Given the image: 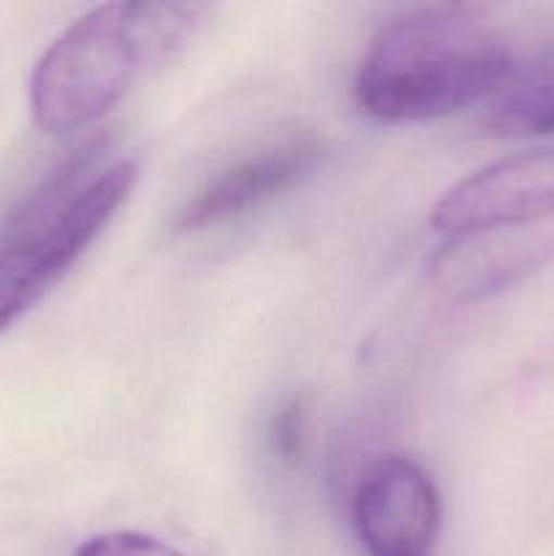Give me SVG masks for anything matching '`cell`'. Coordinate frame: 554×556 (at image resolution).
I'll list each match as a JSON object with an SVG mask.
<instances>
[{"label":"cell","mask_w":554,"mask_h":556,"mask_svg":"<svg viewBox=\"0 0 554 556\" xmlns=\"http://www.w3.org/2000/svg\"><path fill=\"white\" fill-rule=\"evenodd\" d=\"M440 494L407 456H383L353 492V527L369 556H429L440 532Z\"/></svg>","instance_id":"obj_5"},{"label":"cell","mask_w":554,"mask_h":556,"mask_svg":"<svg viewBox=\"0 0 554 556\" xmlns=\"http://www.w3.org/2000/svg\"><path fill=\"white\" fill-rule=\"evenodd\" d=\"M139 179V163L65 161L0 237V334L76 264Z\"/></svg>","instance_id":"obj_3"},{"label":"cell","mask_w":554,"mask_h":556,"mask_svg":"<svg viewBox=\"0 0 554 556\" xmlns=\"http://www.w3.org/2000/svg\"><path fill=\"white\" fill-rule=\"evenodd\" d=\"M543 220H554V147L478 168L432 210V226L449 237H481Z\"/></svg>","instance_id":"obj_4"},{"label":"cell","mask_w":554,"mask_h":556,"mask_svg":"<svg viewBox=\"0 0 554 556\" xmlns=\"http://www.w3.org/2000/svg\"><path fill=\"white\" fill-rule=\"evenodd\" d=\"M505 114L521 136L554 134V47L519 65L505 92Z\"/></svg>","instance_id":"obj_7"},{"label":"cell","mask_w":554,"mask_h":556,"mask_svg":"<svg viewBox=\"0 0 554 556\" xmlns=\"http://www.w3.org/2000/svg\"><path fill=\"white\" fill-rule=\"evenodd\" d=\"M511 68L508 47L481 14L429 5L375 33L353 92L358 109L378 123H424L492 98Z\"/></svg>","instance_id":"obj_1"},{"label":"cell","mask_w":554,"mask_h":556,"mask_svg":"<svg viewBox=\"0 0 554 556\" xmlns=\"http://www.w3.org/2000/svg\"><path fill=\"white\" fill-rule=\"evenodd\" d=\"M204 5L106 3L65 27L30 79L38 128L68 136L106 117L150 68L166 63L193 38Z\"/></svg>","instance_id":"obj_2"},{"label":"cell","mask_w":554,"mask_h":556,"mask_svg":"<svg viewBox=\"0 0 554 556\" xmlns=\"http://www.w3.org/2000/svg\"><path fill=\"white\" fill-rule=\"evenodd\" d=\"M324 155L313 134H297L228 163L185 199L174 217L179 233H196L234 220L307 177Z\"/></svg>","instance_id":"obj_6"},{"label":"cell","mask_w":554,"mask_h":556,"mask_svg":"<svg viewBox=\"0 0 554 556\" xmlns=\"http://www.w3.org/2000/svg\"><path fill=\"white\" fill-rule=\"evenodd\" d=\"M304 432H307V413L302 400H291L275 413L269 429L272 451L286 465H297L304 451Z\"/></svg>","instance_id":"obj_9"},{"label":"cell","mask_w":554,"mask_h":556,"mask_svg":"<svg viewBox=\"0 0 554 556\" xmlns=\"http://www.w3.org/2000/svg\"><path fill=\"white\" fill-rule=\"evenodd\" d=\"M71 556H185L168 543L141 532H103L81 543Z\"/></svg>","instance_id":"obj_8"}]
</instances>
